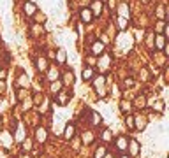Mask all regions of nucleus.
<instances>
[{
  "instance_id": "nucleus-1",
  "label": "nucleus",
  "mask_w": 169,
  "mask_h": 158,
  "mask_svg": "<svg viewBox=\"0 0 169 158\" xmlns=\"http://www.w3.org/2000/svg\"><path fill=\"white\" fill-rule=\"evenodd\" d=\"M79 18H81V21H83V23H92V19H93L92 9H81Z\"/></svg>"
},
{
  "instance_id": "nucleus-2",
  "label": "nucleus",
  "mask_w": 169,
  "mask_h": 158,
  "mask_svg": "<svg viewBox=\"0 0 169 158\" xmlns=\"http://www.w3.org/2000/svg\"><path fill=\"white\" fill-rule=\"evenodd\" d=\"M35 139H37V142H44V141L48 139V130L42 128V127H39V128L35 130Z\"/></svg>"
},
{
  "instance_id": "nucleus-3",
  "label": "nucleus",
  "mask_w": 169,
  "mask_h": 158,
  "mask_svg": "<svg viewBox=\"0 0 169 158\" xmlns=\"http://www.w3.org/2000/svg\"><path fill=\"white\" fill-rule=\"evenodd\" d=\"M118 14H120V19L129 21V14H131L129 5H127V4H120V7H118Z\"/></svg>"
},
{
  "instance_id": "nucleus-4",
  "label": "nucleus",
  "mask_w": 169,
  "mask_h": 158,
  "mask_svg": "<svg viewBox=\"0 0 169 158\" xmlns=\"http://www.w3.org/2000/svg\"><path fill=\"white\" fill-rule=\"evenodd\" d=\"M74 133H76L74 123H67L65 128H63V137H65V139H71V137H74Z\"/></svg>"
},
{
  "instance_id": "nucleus-5",
  "label": "nucleus",
  "mask_w": 169,
  "mask_h": 158,
  "mask_svg": "<svg viewBox=\"0 0 169 158\" xmlns=\"http://www.w3.org/2000/svg\"><path fill=\"white\" fill-rule=\"evenodd\" d=\"M90 49H92V53H93V55H100V53H104V49H106V48H104V42L95 40V42L92 44V48H90Z\"/></svg>"
},
{
  "instance_id": "nucleus-6",
  "label": "nucleus",
  "mask_w": 169,
  "mask_h": 158,
  "mask_svg": "<svg viewBox=\"0 0 169 158\" xmlns=\"http://www.w3.org/2000/svg\"><path fill=\"white\" fill-rule=\"evenodd\" d=\"M71 97H72V95H69V93H62V92H58V95H56V102H58V105H67Z\"/></svg>"
},
{
  "instance_id": "nucleus-7",
  "label": "nucleus",
  "mask_w": 169,
  "mask_h": 158,
  "mask_svg": "<svg viewBox=\"0 0 169 158\" xmlns=\"http://www.w3.org/2000/svg\"><path fill=\"white\" fill-rule=\"evenodd\" d=\"M127 148H129V151H131V155L132 156H136L137 153H139V142L137 141H129V144H127Z\"/></svg>"
},
{
  "instance_id": "nucleus-8",
  "label": "nucleus",
  "mask_w": 169,
  "mask_h": 158,
  "mask_svg": "<svg viewBox=\"0 0 169 158\" xmlns=\"http://www.w3.org/2000/svg\"><path fill=\"white\" fill-rule=\"evenodd\" d=\"M166 46V37L162 34H157L155 35V49H164Z\"/></svg>"
},
{
  "instance_id": "nucleus-9",
  "label": "nucleus",
  "mask_w": 169,
  "mask_h": 158,
  "mask_svg": "<svg viewBox=\"0 0 169 158\" xmlns=\"http://www.w3.org/2000/svg\"><path fill=\"white\" fill-rule=\"evenodd\" d=\"M48 79H49L51 83L60 79V72H58V69H56V67H51V69L48 70Z\"/></svg>"
},
{
  "instance_id": "nucleus-10",
  "label": "nucleus",
  "mask_w": 169,
  "mask_h": 158,
  "mask_svg": "<svg viewBox=\"0 0 169 158\" xmlns=\"http://www.w3.org/2000/svg\"><path fill=\"white\" fill-rule=\"evenodd\" d=\"M23 11H25L28 16H32V14H35V12H37V5H35L34 2H27V4L23 5Z\"/></svg>"
},
{
  "instance_id": "nucleus-11",
  "label": "nucleus",
  "mask_w": 169,
  "mask_h": 158,
  "mask_svg": "<svg viewBox=\"0 0 169 158\" xmlns=\"http://www.w3.org/2000/svg\"><path fill=\"white\" fill-rule=\"evenodd\" d=\"M127 144H129V141H127V137H123V135H120V137L116 139V148L120 151H125L127 149Z\"/></svg>"
},
{
  "instance_id": "nucleus-12",
  "label": "nucleus",
  "mask_w": 169,
  "mask_h": 158,
  "mask_svg": "<svg viewBox=\"0 0 169 158\" xmlns=\"http://www.w3.org/2000/svg\"><path fill=\"white\" fill-rule=\"evenodd\" d=\"M81 77H83V81H90V79L93 77V69H92V67H87V69H83Z\"/></svg>"
},
{
  "instance_id": "nucleus-13",
  "label": "nucleus",
  "mask_w": 169,
  "mask_h": 158,
  "mask_svg": "<svg viewBox=\"0 0 169 158\" xmlns=\"http://www.w3.org/2000/svg\"><path fill=\"white\" fill-rule=\"evenodd\" d=\"M134 107H137V109H144V107H146V97H144V95L137 97V98L134 100Z\"/></svg>"
},
{
  "instance_id": "nucleus-14",
  "label": "nucleus",
  "mask_w": 169,
  "mask_h": 158,
  "mask_svg": "<svg viewBox=\"0 0 169 158\" xmlns=\"http://www.w3.org/2000/svg\"><path fill=\"white\" fill-rule=\"evenodd\" d=\"M65 58H67V55H65V49H58L56 51V62L60 63V65H63V63H65Z\"/></svg>"
},
{
  "instance_id": "nucleus-15",
  "label": "nucleus",
  "mask_w": 169,
  "mask_h": 158,
  "mask_svg": "<svg viewBox=\"0 0 169 158\" xmlns=\"http://www.w3.org/2000/svg\"><path fill=\"white\" fill-rule=\"evenodd\" d=\"M63 77H65V79H63V83H62V84H72V83H74V74H72V69H71V70H67L65 74H63Z\"/></svg>"
},
{
  "instance_id": "nucleus-16",
  "label": "nucleus",
  "mask_w": 169,
  "mask_h": 158,
  "mask_svg": "<svg viewBox=\"0 0 169 158\" xmlns=\"http://www.w3.org/2000/svg\"><path fill=\"white\" fill-rule=\"evenodd\" d=\"M90 121H92V125H99L100 121H102V118H100V114L99 112H90Z\"/></svg>"
},
{
  "instance_id": "nucleus-17",
  "label": "nucleus",
  "mask_w": 169,
  "mask_h": 158,
  "mask_svg": "<svg viewBox=\"0 0 169 158\" xmlns=\"http://www.w3.org/2000/svg\"><path fill=\"white\" fill-rule=\"evenodd\" d=\"M62 86H63V84H62V81H60V79H58V81H53V83H51V92H53V93L62 92Z\"/></svg>"
},
{
  "instance_id": "nucleus-18",
  "label": "nucleus",
  "mask_w": 169,
  "mask_h": 158,
  "mask_svg": "<svg viewBox=\"0 0 169 158\" xmlns=\"http://www.w3.org/2000/svg\"><path fill=\"white\" fill-rule=\"evenodd\" d=\"M37 69H39V70H46V69H48L46 58H39V60H37Z\"/></svg>"
},
{
  "instance_id": "nucleus-19",
  "label": "nucleus",
  "mask_w": 169,
  "mask_h": 158,
  "mask_svg": "<svg viewBox=\"0 0 169 158\" xmlns=\"http://www.w3.org/2000/svg\"><path fill=\"white\" fill-rule=\"evenodd\" d=\"M100 11H102V2H100V0H95V2H93V11H92V14H100Z\"/></svg>"
},
{
  "instance_id": "nucleus-20",
  "label": "nucleus",
  "mask_w": 169,
  "mask_h": 158,
  "mask_svg": "<svg viewBox=\"0 0 169 158\" xmlns=\"http://www.w3.org/2000/svg\"><path fill=\"white\" fill-rule=\"evenodd\" d=\"M152 107H153V109H157L159 112H162V111H164V107H166V104H164L162 100H155V102L152 104Z\"/></svg>"
},
{
  "instance_id": "nucleus-21",
  "label": "nucleus",
  "mask_w": 169,
  "mask_h": 158,
  "mask_svg": "<svg viewBox=\"0 0 169 158\" xmlns=\"http://www.w3.org/2000/svg\"><path fill=\"white\" fill-rule=\"evenodd\" d=\"M46 21V16L41 14V12H35V23H44Z\"/></svg>"
},
{
  "instance_id": "nucleus-22",
  "label": "nucleus",
  "mask_w": 169,
  "mask_h": 158,
  "mask_svg": "<svg viewBox=\"0 0 169 158\" xmlns=\"http://www.w3.org/2000/svg\"><path fill=\"white\" fill-rule=\"evenodd\" d=\"M83 141H84V142H92V141H93V135H92L90 132H84V133H83Z\"/></svg>"
},
{
  "instance_id": "nucleus-23",
  "label": "nucleus",
  "mask_w": 169,
  "mask_h": 158,
  "mask_svg": "<svg viewBox=\"0 0 169 158\" xmlns=\"http://www.w3.org/2000/svg\"><path fill=\"white\" fill-rule=\"evenodd\" d=\"M106 156V148H99L95 151V158H104Z\"/></svg>"
},
{
  "instance_id": "nucleus-24",
  "label": "nucleus",
  "mask_w": 169,
  "mask_h": 158,
  "mask_svg": "<svg viewBox=\"0 0 169 158\" xmlns=\"http://www.w3.org/2000/svg\"><path fill=\"white\" fill-rule=\"evenodd\" d=\"M157 16H159V19L164 21V18H166V16H164V5H159V7H157Z\"/></svg>"
},
{
  "instance_id": "nucleus-25",
  "label": "nucleus",
  "mask_w": 169,
  "mask_h": 158,
  "mask_svg": "<svg viewBox=\"0 0 169 158\" xmlns=\"http://www.w3.org/2000/svg\"><path fill=\"white\" fill-rule=\"evenodd\" d=\"M125 123L129 125L131 128H134V127H136V125H134V118H132V116H127V118H125Z\"/></svg>"
},
{
  "instance_id": "nucleus-26",
  "label": "nucleus",
  "mask_w": 169,
  "mask_h": 158,
  "mask_svg": "<svg viewBox=\"0 0 169 158\" xmlns=\"http://www.w3.org/2000/svg\"><path fill=\"white\" fill-rule=\"evenodd\" d=\"M30 148H32V141H28V139H27V141L23 142V151H28Z\"/></svg>"
},
{
  "instance_id": "nucleus-27",
  "label": "nucleus",
  "mask_w": 169,
  "mask_h": 158,
  "mask_svg": "<svg viewBox=\"0 0 169 158\" xmlns=\"http://www.w3.org/2000/svg\"><path fill=\"white\" fill-rule=\"evenodd\" d=\"M120 109H122L123 112H125V111H129V109H131V104H127V102H122V104H120Z\"/></svg>"
},
{
  "instance_id": "nucleus-28",
  "label": "nucleus",
  "mask_w": 169,
  "mask_h": 158,
  "mask_svg": "<svg viewBox=\"0 0 169 158\" xmlns=\"http://www.w3.org/2000/svg\"><path fill=\"white\" fill-rule=\"evenodd\" d=\"M87 63H88V67L95 65V58H93V56H88V58H87Z\"/></svg>"
},
{
  "instance_id": "nucleus-29",
  "label": "nucleus",
  "mask_w": 169,
  "mask_h": 158,
  "mask_svg": "<svg viewBox=\"0 0 169 158\" xmlns=\"http://www.w3.org/2000/svg\"><path fill=\"white\" fill-rule=\"evenodd\" d=\"M102 137H104L106 141H109V139H111V132H109V130H106V132L102 133Z\"/></svg>"
},
{
  "instance_id": "nucleus-30",
  "label": "nucleus",
  "mask_w": 169,
  "mask_h": 158,
  "mask_svg": "<svg viewBox=\"0 0 169 158\" xmlns=\"http://www.w3.org/2000/svg\"><path fill=\"white\" fill-rule=\"evenodd\" d=\"M4 92H5V83L0 81V93H4Z\"/></svg>"
},
{
  "instance_id": "nucleus-31",
  "label": "nucleus",
  "mask_w": 169,
  "mask_h": 158,
  "mask_svg": "<svg viewBox=\"0 0 169 158\" xmlns=\"http://www.w3.org/2000/svg\"><path fill=\"white\" fill-rule=\"evenodd\" d=\"M125 84H127V86H134V79H131V77L125 79Z\"/></svg>"
},
{
  "instance_id": "nucleus-32",
  "label": "nucleus",
  "mask_w": 169,
  "mask_h": 158,
  "mask_svg": "<svg viewBox=\"0 0 169 158\" xmlns=\"http://www.w3.org/2000/svg\"><path fill=\"white\" fill-rule=\"evenodd\" d=\"M5 76H7V72H5V70H0V79L4 81V79H5Z\"/></svg>"
},
{
  "instance_id": "nucleus-33",
  "label": "nucleus",
  "mask_w": 169,
  "mask_h": 158,
  "mask_svg": "<svg viewBox=\"0 0 169 158\" xmlns=\"http://www.w3.org/2000/svg\"><path fill=\"white\" fill-rule=\"evenodd\" d=\"M72 146H74V149H78V148H79V141H78V139H76V141H74V144H72Z\"/></svg>"
},
{
  "instance_id": "nucleus-34",
  "label": "nucleus",
  "mask_w": 169,
  "mask_h": 158,
  "mask_svg": "<svg viewBox=\"0 0 169 158\" xmlns=\"http://www.w3.org/2000/svg\"><path fill=\"white\" fill-rule=\"evenodd\" d=\"M104 158H111V156H108V155H106V156H104Z\"/></svg>"
},
{
  "instance_id": "nucleus-35",
  "label": "nucleus",
  "mask_w": 169,
  "mask_h": 158,
  "mask_svg": "<svg viewBox=\"0 0 169 158\" xmlns=\"http://www.w3.org/2000/svg\"><path fill=\"white\" fill-rule=\"evenodd\" d=\"M120 158H129V156H120Z\"/></svg>"
},
{
  "instance_id": "nucleus-36",
  "label": "nucleus",
  "mask_w": 169,
  "mask_h": 158,
  "mask_svg": "<svg viewBox=\"0 0 169 158\" xmlns=\"http://www.w3.org/2000/svg\"><path fill=\"white\" fill-rule=\"evenodd\" d=\"M0 128H2V123H0Z\"/></svg>"
}]
</instances>
